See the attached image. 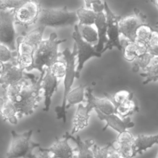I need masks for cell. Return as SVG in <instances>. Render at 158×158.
Returning <instances> with one entry per match:
<instances>
[{
  "mask_svg": "<svg viewBox=\"0 0 158 158\" xmlns=\"http://www.w3.org/2000/svg\"><path fill=\"white\" fill-rule=\"evenodd\" d=\"M44 73V70L37 80L30 83L26 82L13 102L19 118L32 114L40 104L42 99L41 80Z\"/></svg>",
  "mask_w": 158,
  "mask_h": 158,
  "instance_id": "6da1fadb",
  "label": "cell"
},
{
  "mask_svg": "<svg viewBox=\"0 0 158 158\" xmlns=\"http://www.w3.org/2000/svg\"><path fill=\"white\" fill-rule=\"evenodd\" d=\"M66 41V39H57L55 32L51 33L48 39L43 40L34 52L31 70L36 69L41 73L45 69L49 68L62 56L58 48L60 43Z\"/></svg>",
  "mask_w": 158,
  "mask_h": 158,
  "instance_id": "7a4b0ae2",
  "label": "cell"
},
{
  "mask_svg": "<svg viewBox=\"0 0 158 158\" xmlns=\"http://www.w3.org/2000/svg\"><path fill=\"white\" fill-rule=\"evenodd\" d=\"M64 60L66 64V72L64 79V91L61 104L57 106L55 108L56 117L58 120H62L65 123L67 120V96L71 91L75 78H76V57H77V48L73 44V49L71 51L69 48L65 49L62 52Z\"/></svg>",
  "mask_w": 158,
  "mask_h": 158,
  "instance_id": "3957f363",
  "label": "cell"
},
{
  "mask_svg": "<svg viewBox=\"0 0 158 158\" xmlns=\"http://www.w3.org/2000/svg\"><path fill=\"white\" fill-rule=\"evenodd\" d=\"M78 18L75 11L68 10L66 6L57 8H41L36 23L39 26L59 28L76 25Z\"/></svg>",
  "mask_w": 158,
  "mask_h": 158,
  "instance_id": "277c9868",
  "label": "cell"
},
{
  "mask_svg": "<svg viewBox=\"0 0 158 158\" xmlns=\"http://www.w3.org/2000/svg\"><path fill=\"white\" fill-rule=\"evenodd\" d=\"M11 141L6 153V158H28L33 150L40 146L31 141L33 130L19 133L11 131Z\"/></svg>",
  "mask_w": 158,
  "mask_h": 158,
  "instance_id": "5b68a950",
  "label": "cell"
},
{
  "mask_svg": "<svg viewBox=\"0 0 158 158\" xmlns=\"http://www.w3.org/2000/svg\"><path fill=\"white\" fill-rule=\"evenodd\" d=\"M72 37L77 48V66L76 67V78H79L85 63L91 57H101L102 54L97 52L94 46L85 41L80 33L78 25H74Z\"/></svg>",
  "mask_w": 158,
  "mask_h": 158,
  "instance_id": "8992f818",
  "label": "cell"
},
{
  "mask_svg": "<svg viewBox=\"0 0 158 158\" xmlns=\"http://www.w3.org/2000/svg\"><path fill=\"white\" fill-rule=\"evenodd\" d=\"M103 2L104 6V11L105 12L107 23V42L102 51V54L108 49H112L114 48H116L118 51H122L118 26V23L122 17L115 14L112 10L107 1H104Z\"/></svg>",
  "mask_w": 158,
  "mask_h": 158,
  "instance_id": "52a82bcc",
  "label": "cell"
},
{
  "mask_svg": "<svg viewBox=\"0 0 158 158\" xmlns=\"http://www.w3.org/2000/svg\"><path fill=\"white\" fill-rule=\"evenodd\" d=\"M15 22V10L0 12V44L6 46L11 51L17 49Z\"/></svg>",
  "mask_w": 158,
  "mask_h": 158,
  "instance_id": "ba28073f",
  "label": "cell"
},
{
  "mask_svg": "<svg viewBox=\"0 0 158 158\" xmlns=\"http://www.w3.org/2000/svg\"><path fill=\"white\" fill-rule=\"evenodd\" d=\"M134 13L131 15L122 17L119 21V31L125 39L130 41H135L136 32L143 24L146 23V16L138 8H134Z\"/></svg>",
  "mask_w": 158,
  "mask_h": 158,
  "instance_id": "9c48e42d",
  "label": "cell"
},
{
  "mask_svg": "<svg viewBox=\"0 0 158 158\" xmlns=\"http://www.w3.org/2000/svg\"><path fill=\"white\" fill-rule=\"evenodd\" d=\"M41 8L37 1H25L15 10V22L23 26H28L36 23Z\"/></svg>",
  "mask_w": 158,
  "mask_h": 158,
  "instance_id": "30bf717a",
  "label": "cell"
},
{
  "mask_svg": "<svg viewBox=\"0 0 158 158\" xmlns=\"http://www.w3.org/2000/svg\"><path fill=\"white\" fill-rule=\"evenodd\" d=\"M3 64V70L0 74V85L4 89L25 80L24 70L17 63L9 62Z\"/></svg>",
  "mask_w": 158,
  "mask_h": 158,
  "instance_id": "8fae6325",
  "label": "cell"
},
{
  "mask_svg": "<svg viewBox=\"0 0 158 158\" xmlns=\"http://www.w3.org/2000/svg\"><path fill=\"white\" fill-rule=\"evenodd\" d=\"M98 117L106 122L102 131H105L108 127L111 128L118 133L127 130L128 128H132L135 126V123L131 120L130 117L122 118L116 114L105 115L97 109H94Z\"/></svg>",
  "mask_w": 158,
  "mask_h": 158,
  "instance_id": "7c38bea8",
  "label": "cell"
},
{
  "mask_svg": "<svg viewBox=\"0 0 158 158\" xmlns=\"http://www.w3.org/2000/svg\"><path fill=\"white\" fill-rule=\"evenodd\" d=\"M59 83L60 80L57 79L52 74L49 69H45L41 80V88L43 89L44 98L43 111H49L51 104L52 97L57 91Z\"/></svg>",
  "mask_w": 158,
  "mask_h": 158,
  "instance_id": "4fadbf2b",
  "label": "cell"
},
{
  "mask_svg": "<svg viewBox=\"0 0 158 158\" xmlns=\"http://www.w3.org/2000/svg\"><path fill=\"white\" fill-rule=\"evenodd\" d=\"M135 137L129 131L118 133L116 139L113 141L112 148L122 158H132Z\"/></svg>",
  "mask_w": 158,
  "mask_h": 158,
  "instance_id": "5bb4252c",
  "label": "cell"
},
{
  "mask_svg": "<svg viewBox=\"0 0 158 158\" xmlns=\"http://www.w3.org/2000/svg\"><path fill=\"white\" fill-rule=\"evenodd\" d=\"M69 133L66 132L62 138L56 139L53 144L46 149L54 158H74L75 150L69 143Z\"/></svg>",
  "mask_w": 158,
  "mask_h": 158,
  "instance_id": "9a60e30c",
  "label": "cell"
},
{
  "mask_svg": "<svg viewBox=\"0 0 158 158\" xmlns=\"http://www.w3.org/2000/svg\"><path fill=\"white\" fill-rule=\"evenodd\" d=\"M16 43L18 53L17 63L23 70H31L33 63V54L36 48L23 42L20 37L17 39Z\"/></svg>",
  "mask_w": 158,
  "mask_h": 158,
  "instance_id": "2e32d148",
  "label": "cell"
},
{
  "mask_svg": "<svg viewBox=\"0 0 158 158\" xmlns=\"http://www.w3.org/2000/svg\"><path fill=\"white\" fill-rule=\"evenodd\" d=\"M93 109H94L93 107L88 102H86V106L83 104H78L73 117L72 128L70 133L71 135H74L88 125L90 117L89 113Z\"/></svg>",
  "mask_w": 158,
  "mask_h": 158,
  "instance_id": "e0dca14e",
  "label": "cell"
},
{
  "mask_svg": "<svg viewBox=\"0 0 158 158\" xmlns=\"http://www.w3.org/2000/svg\"><path fill=\"white\" fill-rule=\"evenodd\" d=\"M85 96L86 102L91 104L94 109H97L105 115L115 114V107L112 101L106 97L100 98L95 96L90 87L87 88Z\"/></svg>",
  "mask_w": 158,
  "mask_h": 158,
  "instance_id": "ac0fdd59",
  "label": "cell"
},
{
  "mask_svg": "<svg viewBox=\"0 0 158 158\" xmlns=\"http://www.w3.org/2000/svg\"><path fill=\"white\" fill-rule=\"evenodd\" d=\"M122 46V51L124 59L128 62H133L134 60L148 51L146 45L136 41H130L123 38L120 40Z\"/></svg>",
  "mask_w": 158,
  "mask_h": 158,
  "instance_id": "d6986e66",
  "label": "cell"
},
{
  "mask_svg": "<svg viewBox=\"0 0 158 158\" xmlns=\"http://www.w3.org/2000/svg\"><path fill=\"white\" fill-rule=\"evenodd\" d=\"M98 36V43L94 45L96 51L101 54L107 42V23L105 13L103 12L96 14L94 24Z\"/></svg>",
  "mask_w": 158,
  "mask_h": 158,
  "instance_id": "ffe728a7",
  "label": "cell"
},
{
  "mask_svg": "<svg viewBox=\"0 0 158 158\" xmlns=\"http://www.w3.org/2000/svg\"><path fill=\"white\" fill-rule=\"evenodd\" d=\"M158 144V134L154 135H147L144 134L138 135L135 138L132 158L147 149L152 148L154 144Z\"/></svg>",
  "mask_w": 158,
  "mask_h": 158,
  "instance_id": "44dd1931",
  "label": "cell"
},
{
  "mask_svg": "<svg viewBox=\"0 0 158 158\" xmlns=\"http://www.w3.org/2000/svg\"><path fill=\"white\" fill-rule=\"evenodd\" d=\"M70 139H72L77 145V158H93L91 148L95 144L93 139L82 140L80 136H74L69 133Z\"/></svg>",
  "mask_w": 158,
  "mask_h": 158,
  "instance_id": "7402d4cb",
  "label": "cell"
},
{
  "mask_svg": "<svg viewBox=\"0 0 158 158\" xmlns=\"http://www.w3.org/2000/svg\"><path fill=\"white\" fill-rule=\"evenodd\" d=\"M0 115L5 121L12 125L18 123L17 110L14 104L7 98H0Z\"/></svg>",
  "mask_w": 158,
  "mask_h": 158,
  "instance_id": "603a6c76",
  "label": "cell"
},
{
  "mask_svg": "<svg viewBox=\"0 0 158 158\" xmlns=\"http://www.w3.org/2000/svg\"><path fill=\"white\" fill-rule=\"evenodd\" d=\"M86 87V85H80L72 89L67 96L66 110L78 104H81L85 101V90Z\"/></svg>",
  "mask_w": 158,
  "mask_h": 158,
  "instance_id": "cb8c5ba5",
  "label": "cell"
},
{
  "mask_svg": "<svg viewBox=\"0 0 158 158\" xmlns=\"http://www.w3.org/2000/svg\"><path fill=\"white\" fill-rule=\"evenodd\" d=\"M45 27L38 26L36 28L26 34L24 36L20 37L22 41L35 48H36L40 42L43 40V35Z\"/></svg>",
  "mask_w": 158,
  "mask_h": 158,
  "instance_id": "d4e9b609",
  "label": "cell"
},
{
  "mask_svg": "<svg viewBox=\"0 0 158 158\" xmlns=\"http://www.w3.org/2000/svg\"><path fill=\"white\" fill-rule=\"evenodd\" d=\"M75 12L78 21H79L78 25H93L94 24L96 14L91 9L81 7Z\"/></svg>",
  "mask_w": 158,
  "mask_h": 158,
  "instance_id": "484cf974",
  "label": "cell"
},
{
  "mask_svg": "<svg viewBox=\"0 0 158 158\" xmlns=\"http://www.w3.org/2000/svg\"><path fill=\"white\" fill-rule=\"evenodd\" d=\"M115 114L122 118H127L139 110L138 105L133 98L122 104L115 106Z\"/></svg>",
  "mask_w": 158,
  "mask_h": 158,
  "instance_id": "4316f807",
  "label": "cell"
},
{
  "mask_svg": "<svg viewBox=\"0 0 158 158\" xmlns=\"http://www.w3.org/2000/svg\"><path fill=\"white\" fill-rule=\"evenodd\" d=\"M104 95L112 101L115 106L122 104L133 98V94L129 90L125 89L118 90L114 94L104 93Z\"/></svg>",
  "mask_w": 158,
  "mask_h": 158,
  "instance_id": "83f0119b",
  "label": "cell"
},
{
  "mask_svg": "<svg viewBox=\"0 0 158 158\" xmlns=\"http://www.w3.org/2000/svg\"><path fill=\"white\" fill-rule=\"evenodd\" d=\"M78 25V24H77ZM80 33L82 38L87 43L91 44H94L98 43V33L93 25H78Z\"/></svg>",
  "mask_w": 158,
  "mask_h": 158,
  "instance_id": "f1b7e54d",
  "label": "cell"
},
{
  "mask_svg": "<svg viewBox=\"0 0 158 158\" xmlns=\"http://www.w3.org/2000/svg\"><path fill=\"white\" fill-rule=\"evenodd\" d=\"M152 30L153 28L146 23L141 25L136 32L135 41L147 46Z\"/></svg>",
  "mask_w": 158,
  "mask_h": 158,
  "instance_id": "f546056e",
  "label": "cell"
},
{
  "mask_svg": "<svg viewBox=\"0 0 158 158\" xmlns=\"http://www.w3.org/2000/svg\"><path fill=\"white\" fill-rule=\"evenodd\" d=\"M154 57L148 51L146 53L138 56L133 62L132 70L134 72H138L139 70L144 71L146 68L150 65Z\"/></svg>",
  "mask_w": 158,
  "mask_h": 158,
  "instance_id": "4dcf8cb0",
  "label": "cell"
},
{
  "mask_svg": "<svg viewBox=\"0 0 158 158\" xmlns=\"http://www.w3.org/2000/svg\"><path fill=\"white\" fill-rule=\"evenodd\" d=\"M140 76L144 78L143 81V85H147L150 82L158 80V63L151 62L146 68L143 72L140 73Z\"/></svg>",
  "mask_w": 158,
  "mask_h": 158,
  "instance_id": "1f68e13d",
  "label": "cell"
},
{
  "mask_svg": "<svg viewBox=\"0 0 158 158\" xmlns=\"http://www.w3.org/2000/svg\"><path fill=\"white\" fill-rule=\"evenodd\" d=\"M26 82L27 81H25V80H24L19 83L10 85L8 87H7L6 88V98H7L13 103V102L15 101V99L21 91L23 86H24Z\"/></svg>",
  "mask_w": 158,
  "mask_h": 158,
  "instance_id": "d6a6232c",
  "label": "cell"
},
{
  "mask_svg": "<svg viewBox=\"0 0 158 158\" xmlns=\"http://www.w3.org/2000/svg\"><path fill=\"white\" fill-rule=\"evenodd\" d=\"M52 74L57 79L60 80L64 77L66 72V64L64 60H58L54 62L49 68Z\"/></svg>",
  "mask_w": 158,
  "mask_h": 158,
  "instance_id": "836d02e7",
  "label": "cell"
},
{
  "mask_svg": "<svg viewBox=\"0 0 158 158\" xmlns=\"http://www.w3.org/2000/svg\"><path fill=\"white\" fill-rule=\"evenodd\" d=\"M112 144L113 141L109 142L102 147L94 144L91 148L93 158H107Z\"/></svg>",
  "mask_w": 158,
  "mask_h": 158,
  "instance_id": "e575fe53",
  "label": "cell"
},
{
  "mask_svg": "<svg viewBox=\"0 0 158 158\" xmlns=\"http://www.w3.org/2000/svg\"><path fill=\"white\" fill-rule=\"evenodd\" d=\"M25 1H0V10H15L21 6Z\"/></svg>",
  "mask_w": 158,
  "mask_h": 158,
  "instance_id": "d590c367",
  "label": "cell"
},
{
  "mask_svg": "<svg viewBox=\"0 0 158 158\" xmlns=\"http://www.w3.org/2000/svg\"><path fill=\"white\" fill-rule=\"evenodd\" d=\"M28 158H54L53 156L46 149L40 146L35 148Z\"/></svg>",
  "mask_w": 158,
  "mask_h": 158,
  "instance_id": "8d00e7d4",
  "label": "cell"
},
{
  "mask_svg": "<svg viewBox=\"0 0 158 158\" xmlns=\"http://www.w3.org/2000/svg\"><path fill=\"white\" fill-rule=\"evenodd\" d=\"M85 8L91 9L96 14L103 12L104 10V2L101 1H85Z\"/></svg>",
  "mask_w": 158,
  "mask_h": 158,
  "instance_id": "74e56055",
  "label": "cell"
},
{
  "mask_svg": "<svg viewBox=\"0 0 158 158\" xmlns=\"http://www.w3.org/2000/svg\"><path fill=\"white\" fill-rule=\"evenodd\" d=\"M12 56L11 51L6 46L0 44V62L2 64L9 62Z\"/></svg>",
  "mask_w": 158,
  "mask_h": 158,
  "instance_id": "f35d334b",
  "label": "cell"
},
{
  "mask_svg": "<svg viewBox=\"0 0 158 158\" xmlns=\"http://www.w3.org/2000/svg\"><path fill=\"white\" fill-rule=\"evenodd\" d=\"M147 47L148 49L158 48V30L153 29Z\"/></svg>",
  "mask_w": 158,
  "mask_h": 158,
  "instance_id": "ab89813d",
  "label": "cell"
},
{
  "mask_svg": "<svg viewBox=\"0 0 158 158\" xmlns=\"http://www.w3.org/2000/svg\"><path fill=\"white\" fill-rule=\"evenodd\" d=\"M110 149H110L108 156H107V158H122L116 151H115L114 150V149L112 148V146Z\"/></svg>",
  "mask_w": 158,
  "mask_h": 158,
  "instance_id": "60d3db41",
  "label": "cell"
},
{
  "mask_svg": "<svg viewBox=\"0 0 158 158\" xmlns=\"http://www.w3.org/2000/svg\"><path fill=\"white\" fill-rule=\"evenodd\" d=\"M3 68H4V64L0 62V74H1V72H2Z\"/></svg>",
  "mask_w": 158,
  "mask_h": 158,
  "instance_id": "b9f144b4",
  "label": "cell"
},
{
  "mask_svg": "<svg viewBox=\"0 0 158 158\" xmlns=\"http://www.w3.org/2000/svg\"><path fill=\"white\" fill-rule=\"evenodd\" d=\"M151 62H153V63H158V57H154V58L152 60Z\"/></svg>",
  "mask_w": 158,
  "mask_h": 158,
  "instance_id": "7bdbcfd3",
  "label": "cell"
},
{
  "mask_svg": "<svg viewBox=\"0 0 158 158\" xmlns=\"http://www.w3.org/2000/svg\"><path fill=\"white\" fill-rule=\"evenodd\" d=\"M152 2H153L154 4L156 6V7L158 9V0H157V1H152Z\"/></svg>",
  "mask_w": 158,
  "mask_h": 158,
  "instance_id": "ee69618b",
  "label": "cell"
},
{
  "mask_svg": "<svg viewBox=\"0 0 158 158\" xmlns=\"http://www.w3.org/2000/svg\"><path fill=\"white\" fill-rule=\"evenodd\" d=\"M156 27L158 28V22H157L156 23Z\"/></svg>",
  "mask_w": 158,
  "mask_h": 158,
  "instance_id": "f6af8a7d",
  "label": "cell"
},
{
  "mask_svg": "<svg viewBox=\"0 0 158 158\" xmlns=\"http://www.w3.org/2000/svg\"><path fill=\"white\" fill-rule=\"evenodd\" d=\"M74 158H77V155H75V156L74 157Z\"/></svg>",
  "mask_w": 158,
  "mask_h": 158,
  "instance_id": "bcb514c9",
  "label": "cell"
},
{
  "mask_svg": "<svg viewBox=\"0 0 158 158\" xmlns=\"http://www.w3.org/2000/svg\"><path fill=\"white\" fill-rule=\"evenodd\" d=\"M157 158H158V155H157Z\"/></svg>",
  "mask_w": 158,
  "mask_h": 158,
  "instance_id": "7dc6e473",
  "label": "cell"
}]
</instances>
